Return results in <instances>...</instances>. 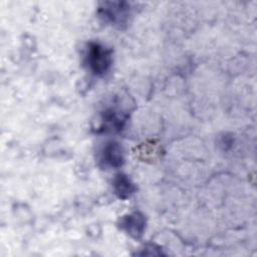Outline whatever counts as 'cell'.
Listing matches in <instances>:
<instances>
[{"instance_id": "cell-1", "label": "cell", "mask_w": 257, "mask_h": 257, "mask_svg": "<svg viewBox=\"0 0 257 257\" xmlns=\"http://www.w3.org/2000/svg\"><path fill=\"white\" fill-rule=\"evenodd\" d=\"M83 64L95 76L105 75L112 64V49L98 41H90L83 52Z\"/></svg>"}, {"instance_id": "cell-2", "label": "cell", "mask_w": 257, "mask_h": 257, "mask_svg": "<svg viewBox=\"0 0 257 257\" xmlns=\"http://www.w3.org/2000/svg\"><path fill=\"white\" fill-rule=\"evenodd\" d=\"M132 10L126 1H104L98 5L96 13L102 22L121 29L128 24Z\"/></svg>"}, {"instance_id": "cell-3", "label": "cell", "mask_w": 257, "mask_h": 257, "mask_svg": "<svg viewBox=\"0 0 257 257\" xmlns=\"http://www.w3.org/2000/svg\"><path fill=\"white\" fill-rule=\"evenodd\" d=\"M127 117L128 113L115 104L104 107L100 112V122L96 131L119 132L124 126Z\"/></svg>"}, {"instance_id": "cell-4", "label": "cell", "mask_w": 257, "mask_h": 257, "mask_svg": "<svg viewBox=\"0 0 257 257\" xmlns=\"http://www.w3.org/2000/svg\"><path fill=\"white\" fill-rule=\"evenodd\" d=\"M98 165L102 169H117L124 163L123 150L116 142L106 143L98 153Z\"/></svg>"}, {"instance_id": "cell-5", "label": "cell", "mask_w": 257, "mask_h": 257, "mask_svg": "<svg viewBox=\"0 0 257 257\" xmlns=\"http://www.w3.org/2000/svg\"><path fill=\"white\" fill-rule=\"evenodd\" d=\"M117 225L120 230L124 231L132 238L141 239L146 231L147 221L143 213L135 211L121 216L118 219Z\"/></svg>"}, {"instance_id": "cell-6", "label": "cell", "mask_w": 257, "mask_h": 257, "mask_svg": "<svg viewBox=\"0 0 257 257\" xmlns=\"http://www.w3.org/2000/svg\"><path fill=\"white\" fill-rule=\"evenodd\" d=\"M112 190L115 196L121 200L131 198L137 191L136 185L125 174H116L112 180Z\"/></svg>"}]
</instances>
